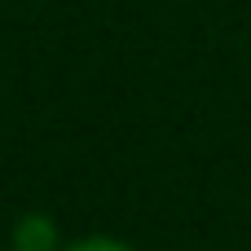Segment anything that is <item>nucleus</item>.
Returning <instances> with one entry per match:
<instances>
[{
	"instance_id": "obj_1",
	"label": "nucleus",
	"mask_w": 251,
	"mask_h": 251,
	"mask_svg": "<svg viewBox=\"0 0 251 251\" xmlns=\"http://www.w3.org/2000/svg\"><path fill=\"white\" fill-rule=\"evenodd\" d=\"M66 251H132V247H128V243H119V238L93 234V238H79V243H71Z\"/></svg>"
}]
</instances>
